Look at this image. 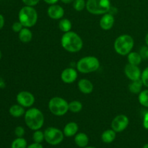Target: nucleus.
I'll return each mask as SVG.
<instances>
[{"label":"nucleus","mask_w":148,"mask_h":148,"mask_svg":"<svg viewBox=\"0 0 148 148\" xmlns=\"http://www.w3.org/2000/svg\"><path fill=\"white\" fill-rule=\"evenodd\" d=\"M61 45L66 51L77 53L83 47V41L77 33L69 31L64 33L61 38Z\"/></svg>","instance_id":"obj_1"},{"label":"nucleus","mask_w":148,"mask_h":148,"mask_svg":"<svg viewBox=\"0 0 148 148\" xmlns=\"http://www.w3.org/2000/svg\"><path fill=\"white\" fill-rule=\"evenodd\" d=\"M24 119L26 126L33 131L41 129L45 121L44 115L42 111L35 107H31L25 111Z\"/></svg>","instance_id":"obj_2"},{"label":"nucleus","mask_w":148,"mask_h":148,"mask_svg":"<svg viewBox=\"0 0 148 148\" xmlns=\"http://www.w3.org/2000/svg\"><path fill=\"white\" fill-rule=\"evenodd\" d=\"M38 12L34 7L25 5L22 7L18 13L19 21L24 27H31L38 21Z\"/></svg>","instance_id":"obj_3"},{"label":"nucleus","mask_w":148,"mask_h":148,"mask_svg":"<svg viewBox=\"0 0 148 148\" xmlns=\"http://www.w3.org/2000/svg\"><path fill=\"white\" fill-rule=\"evenodd\" d=\"M134 41L131 36L127 34L121 35L114 41V50L121 56H127L132 51Z\"/></svg>","instance_id":"obj_4"},{"label":"nucleus","mask_w":148,"mask_h":148,"mask_svg":"<svg viewBox=\"0 0 148 148\" xmlns=\"http://www.w3.org/2000/svg\"><path fill=\"white\" fill-rule=\"evenodd\" d=\"M99 60L93 56H88L82 57L77 62V69L82 74H88L94 72L100 68Z\"/></svg>","instance_id":"obj_5"},{"label":"nucleus","mask_w":148,"mask_h":148,"mask_svg":"<svg viewBox=\"0 0 148 148\" xmlns=\"http://www.w3.org/2000/svg\"><path fill=\"white\" fill-rule=\"evenodd\" d=\"M48 107L53 115L62 116L69 111V103L62 97H53L49 101Z\"/></svg>","instance_id":"obj_6"},{"label":"nucleus","mask_w":148,"mask_h":148,"mask_svg":"<svg viewBox=\"0 0 148 148\" xmlns=\"http://www.w3.org/2000/svg\"><path fill=\"white\" fill-rule=\"evenodd\" d=\"M110 0H87L86 10L92 14H104L111 10Z\"/></svg>","instance_id":"obj_7"},{"label":"nucleus","mask_w":148,"mask_h":148,"mask_svg":"<svg viewBox=\"0 0 148 148\" xmlns=\"http://www.w3.org/2000/svg\"><path fill=\"white\" fill-rule=\"evenodd\" d=\"M45 140L51 145H57L63 142L64 134L63 131L56 127H48L44 131Z\"/></svg>","instance_id":"obj_8"},{"label":"nucleus","mask_w":148,"mask_h":148,"mask_svg":"<svg viewBox=\"0 0 148 148\" xmlns=\"http://www.w3.org/2000/svg\"><path fill=\"white\" fill-rule=\"evenodd\" d=\"M16 101L17 103L21 105L24 108H31L34 104L36 99L33 93L29 91L23 90L17 93L16 96Z\"/></svg>","instance_id":"obj_9"},{"label":"nucleus","mask_w":148,"mask_h":148,"mask_svg":"<svg viewBox=\"0 0 148 148\" xmlns=\"http://www.w3.org/2000/svg\"><path fill=\"white\" fill-rule=\"evenodd\" d=\"M130 123L129 118L124 114L117 115L111 121V129L116 133L122 132L127 128Z\"/></svg>","instance_id":"obj_10"},{"label":"nucleus","mask_w":148,"mask_h":148,"mask_svg":"<svg viewBox=\"0 0 148 148\" xmlns=\"http://www.w3.org/2000/svg\"><path fill=\"white\" fill-rule=\"evenodd\" d=\"M124 74L131 81L141 79L142 72L138 66L128 64L124 67Z\"/></svg>","instance_id":"obj_11"},{"label":"nucleus","mask_w":148,"mask_h":148,"mask_svg":"<svg viewBox=\"0 0 148 148\" xmlns=\"http://www.w3.org/2000/svg\"><path fill=\"white\" fill-rule=\"evenodd\" d=\"M77 77V72L72 67L66 68L61 73V79L66 84L73 83L75 81H76Z\"/></svg>","instance_id":"obj_12"},{"label":"nucleus","mask_w":148,"mask_h":148,"mask_svg":"<svg viewBox=\"0 0 148 148\" xmlns=\"http://www.w3.org/2000/svg\"><path fill=\"white\" fill-rule=\"evenodd\" d=\"M47 14L53 20H61L64 15V10L59 4H51L48 8Z\"/></svg>","instance_id":"obj_13"},{"label":"nucleus","mask_w":148,"mask_h":148,"mask_svg":"<svg viewBox=\"0 0 148 148\" xmlns=\"http://www.w3.org/2000/svg\"><path fill=\"white\" fill-rule=\"evenodd\" d=\"M115 23V18L114 14L110 12H107L103 14L100 20V27L104 30H109L114 26Z\"/></svg>","instance_id":"obj_14"},{"label":"nucleus","mask_w":148,"mask_h":148,"mask_svg":"<svg viewBox=\"0 0 148 148\" xmlns=\"http://www.w3.org/2000/svg\"><path fill=\"white\" fill-rule=\"evenodd\" d=\"M77 87L79 90L83 94H90L93 90V84L88 79H81L78 81Z\"/></svg>","instance_id":"obj_15"},{"label":"nucleus","mask_w":148,"mask_h":148,"mask_svg":"<svg viewBox=\"0 0 148 148\" xmlns=\"http://www.w3.org/2000/svg\"><path fill=\"white\" fill-rule=\"evenodd\" d=\"M78 130H79L78 124H77L76 122L71 121V122L67 123V124L64 126L63 130V132L65 137H72L77 134Z\"/></svg>","instance_id":"obj_16"},{"label":"nucleus","mask_w":148,"mask_h":148,"mask_svg":"<svg viewBox=\"0 0 148 148\" xmlns=\"http://www.w3.org/2000/svg\"><path fill=\"white\" fill-rule=\"evenodd\" d=\"M75 143L79 147L84 148L89 143V137L85 133L79 132L75 136Z\"/></svg>","instance_id":"obj_17"},{"label":"nucleus","mask_w":148,"mask_h":148,"mask_svg":"<svg viewBox=\"0 0 148 148\" xmlns=\"http://www.w3.org/2000/svg\"><path fill=\"white\" fill-rule=\"evenodd\" d=\"M9 113L12 116L14 117V118H19V117H21L25 115V111L24 107L17 103L12 105L10 107L9 109Z\"/></svg>","instance_id":"obj_18"},{"label":"nucleus","mask_w":148,"mask_h":148,"mask_svg":"<svg viewBox=\"0 0 148 148\" xmlns=\"http://www.w3.org/2000/svg\"><path fill=\"white\" fill-rule=\"evenodd\" d=\"M18 37L20 41L27 43L31 41L33 38V33L28 27H23L18 33Z\"/></svg>","instance_id":"obj_19"},{"label":"nucleus","mask_w":148,"mask_h":148,"mask_svg":"<svg viewBox=\"0 0 148 148\" xmlns=\"http://www.w3.org/2000/svg\"><path fill=\"white\" fill-rule=\"evenodd\" d=\"M116 137V132L114 130H113L112 129L107 130L104 131L101 134V140L104 143L109 144L115 140Z\"/></svg>","instance_id":"obj_20"},{"label":"nucleus","mask_w":148,"mask_h":148,"mask_svg":"<svg viewBox=\"0 0 148 148\" xmlns=\"http://www.w3.org/2000/svg\"><path fill=\"white\" fill-rule=\"evenodd\" d=\"M127 60H128L129 64H130L139 66L142 63L143 58H142L141 55L138 52L131 51L127 55Z\"/></svg>","instance_id":"obj_21"},{"label":"nucleus","mask_w":148,"mask_h":148,"mask_svg":"<svg viewBox=\"0 0 148 148\" xmlns=\"http://www.w3.org/2000/svg\"><path fill=\"white\" fill-rule=\"evenodd\" d=\"M143 83L142 82L141 79H137V80L131 81L130 84L129 85V90L132 93L139 94L143 90Z\"/></svg>","instance_id":"obj_22"},{"label":"nucleus","mask_w":148,"mask_h":148,"mask_svg":"<svg viewBox=\"0 0 148 148\" xmlns=\"http://www.w3.org/2000/svg\"><path fill=\"white\" fill-rule=\"evenodd\" d=\"M72 27V24L69 19L62 18L59 20V28L60 29L61 31L63 32L64 33H67V32L69 31H71Z\"/></svg>","instance_id":"obj_23"},{"label":"nucleus","mask_w":148,"mask_h":148,"mask_svg":"<svg viewBox=\"0 0 148 148\" xmlns=\"http://www.w3.org/2000/svg\"><path fill=\"white\" fill-rule=\"evenodd\" d=\"M27 143L23 137H17L12 141L11 148H27Z\"/></svg>","instance_id":"obj_24"},{"label":"nucleus","mask_w":148,"mask_h":148,"mask_svg":"<svg viewBox=\"0 0 148 148\" xmlns=\"http://www.w3.org/2000/svg\"><path fill=\"white\" fill-rule=\"evenodd\" d=\"M82 104L79 101H72L69 103V111L72 113H79L82 111Z\"/></svg>","instance_id":"obj_25"},{"label":"nucleus","mask_w":148,"mask_h":148,"mask_svg":"<svg viewBox=\"0 0 148 148\" xmlns=\"http://www.w3.org/2000/svg\"><path fill=\"white\" fill-rule=\"evenodd\" d=\"M138 101L143 107L148 108V89L142 90L139 93Z\"/></svg>","instance_id":"obj_26"},{"label":"nucleus","mask_w":148,"mask_h":148,"mask_svg":"<svg viewBox=\"0 0 148 148\" xmlns=\"http://www.w3.org/2000/svg\"><path fill=\"white\" fill-rule=\"evenodd\" d=\"M33 140L34 143H41L43 140H45L44 132L40 131V130L34 131L33 134Z\"/></svg>","instance_id":"obj_27"},{"label":"nucleus","mask_w":148,"mask_h":148,"mask_svg":"<svg viewBox=\"0 0 148 148\" xmlns=\"http://www.w3.org/2000/svg\"><path fill=\"white\" fill-rule=\"evenodd\" d=\"M73 8L77 12H81L86 8L85 0H75L73 1Z\"/></svg>","instance_id":"obj_28"},{"label":"nucleus","mask_w":148,"mask_h":148,"mask_svg":"<svg viewBox=\"0 0 148 148\" xmlns=\"http://www.w3.org/2000/svg\"><path fill=\"white\" fill-rule=\"evenodd\" d=\"M141 80L142 82H143L144 86L147 87L148 88V66H147V67L142 72Z\"/></svg>","instance_id":"obj_29"},{"label":"nucleus","mask_w":148,"mask_h":148,"mask_svg":"<svg viewBox=\"0 0 148 148\" xmlns=\"http://www.w3.org/2000/svg\"><path fill=\"white\" fill-rule=\"evenodd\" d=\"M25 129L21 126H18L14 129V134L17 137H23V136L25 135Z\"/></svg>","instance_id":"obj_30"},{"label":"nucleus","mask_w":148,"mask_h":148,"mask_svg":"<svg viewBox=\"0 0 148 148\" xmlns=\"http://www.w3.org/2000/svg\"><path fill=\"white\" fill-rule=\"evenodd\" d=\"M23 25L21 24L20 21H17V22H14V23L12 24V29L14 33H20V30L23 28Z\"/></svg>","instance_id":"obj_31"},{"label":"nucleus","mask_w":148,"mask_h":148,"mask_svg":"<svg viewBox=\"0 0 148 148\" xmlns=\"http://www.w3.org/2000/svg\"><path fill=\"white\" fill-rule=\"evenodd\" d=\"M139 53L141 55L143 59H148V46H144L141 47Z\"/></svg>","instance_id":"obj_32"},{"label":"nucleus","mask_w":148,"mask_h":148,"mask_svg":"<svg viewBox=\"0 0 148 148\" xmlns=\"http://www.w3.org/2000/svg\"><path fill=\"white\" fill-rule=\"evenodd\" d=\"M23 2L24 3L25 5L30 6V7H35L37 5L40 0H22Z\"/></svg>","instance_id":"obj_33"},{"label":"nucleus","mask_w":148,"mask_h":148,"mask_svg":"<svg viewBox=\"0 0 148 148\" xmlns=\"http://www.w3.org/2000/svg\"><path fill=\"white\" fill-rule=\"evenodd\" d=\"M143 127H144L145 130H148V111L144 114V116H143Z\"/></svg>","instance_id":"obj_34"},{"label":"nucleus","mask_w":148,"mask_h":148,"mask_svg":"<svg viewBox=\"0 0 148 148\" xmlns=\"http://www.w3.org/2000/svg\"><path fill=\"white\" fill-rule=\"evenodd\" d=\"M27 148H43V145H41V143H33L32 144L27 145Z\"/></svg>","instance_id":"obj_35"},{"label":"nucleus","mask_w":148,"mask_h":148,"mask_svg":"<svg viewBox=\"0 0 148 148\" xmlns=\"http://www.w3.org/2000/svg\"><path fill=\"white\" fill-rule=\"evenodd\" d=\"M4 23H5V20H4V16L0 14V30H1L4 27Z\"/></svg>","instance_id":"obj_36"},{"label":"nucleus","mask_w":148,"mask_h":148,"mask_svg":"<svg viewBox=\"0 0 148 148\" xmlns=\"http://www.w3.org/2000/svg\"><path fill=\"white\" fill-rule=\"evenodd\" d=\"M59 1V0H43V1H44V2H46V4H50V5H51V4H56V3H57Z\"/></svg>","instance_id":"obj_37"},{"label":"nucleus","mask_w":148,"mask_h":148,"mask_svg":"<svg viewBox=\"0 0 148 148\" xmlns=\"http://www.w3.org/2000/svg\"><path fill=\"white\" fill-rule=\"evenodd\" d=\"M5 87H6L5 81H4V79H3L2 77H0V88H1V89H3V88H4Z\"/></svg>","instance_id":"obj_38"},{"label":"nucleus","mask_w":148,"mask_h":148,"mask_svg":"<svg viewBox=\"0 0 148 148\" xmlns=\"http://www.w3.org/2000/svg\"><path fill=\"white\" fill-rule=\"evenodd\" d=\"M62 3L65 4H71V3H73V1L75 0H60Z\"/></svg>","instance_id":"obj_39"},{"label":"nucleus","mask_w":148,"mask_h":148,"mask_svg":"<svg viewBox=\"0 0 148 148\" xmlns=\"http://www.w3.org/2000/svg\"><path fill=\"white\" fill-rule=\"evenodd\" d=\"M145 40L146 46H148V33H147V35L145 36Z\"/></svg>","instance_id":"obj_40"},{"label":"nucleus","mask_w":148,"mask_h":148,"mask_svg":"<svg viewBox=\"0 0 148 148\" xmlns=\"http://www.w3.org/2000/svg\"><path fill=\"white\" fill-rule=\"evenodd\" d=\"M143 148H148V143H147V144L143 146Z\"/></svg>","instance_id":"obj_41"},{"label":"nucleus","mask_w":148,"mask_h":148,"mask_svg":"<svg viewBox=\"0 0 148 148\" xmlns=\"http://www.w3.org/2000/svg\"><path fill=\"white\" fill-rule=\"evenodd\" d=\"M1 57H2V53H1V51L0 50V60L1 59Z\"/></svg>","instance_id":"obj_42"},{"label":"nucleus","mask_w":148,"mask_h":148,"mask_svg":"<svg viewBox=\"0 0 148 148\" xmlns=\"http://www.w3.org/2000/svg\"><path fill=\"white\" fill-rule=\"evenodd\" d=\"M84 148H95V147H85Z\"/></svg>","instance_id":"obj_43"}]
</instances>
